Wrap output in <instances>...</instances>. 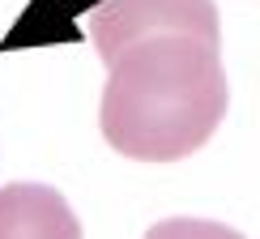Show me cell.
I'll return each instance as SVG.
<instances>
[{
    "instance_id": "1",
    "label": "cell",
    "mask_w": 260,
    "mask_h": 239,
    "mask_svg": "<svg viewBox=\"0 0 260 239\" xmlns=\"http://www.w3.org/2000/svg\"><path fill=\"white\" fill-rule=\"evenodd\" d=\"M226 73L213 43L145 35L107 64L99 128L107 145L137 162H179L218 133Z\"/></svg>"
},
{
    "instance_id": "2",
    "label": "cell",
    "mask_w": 260,
    "mask_h": 239,
    "mask_svg": "<svg viewBox=\"0 0 260 239\" xmlns=\"http://www.w3.org/2000/svg\"><path fill=\"white\" fill-rule=\"evenodd\" d=\"M145 35H192L222 47V26L213 0H99L90 13V43L103 64H111L128 43Z\"/></svg>"
},
{
    "instance_id": "3",
    "label": "cell",
    "mask_w": 260,
    "mask_h": 239,
    "mask_svg": "<svg viewBox=\"0 0 260 239\" xmlns=\"http://www.w3.org/2000/svg\"><path fill=\"white\" fill-rule=\"evenodd\" d=\"M0 239H81V222L73 205L47 184H5Z\"/></svg>"
},
{
    "instance_id": "4",
    "label": "cell",
    "mask_w": 260,
    "mask_h": 239,
    "mask_svg": "<svg viewBox=\"0 0 260 239\" xmlns=\"http://www.w3.org/2000/svg\"><path fill=\"white\" fill-rule=\"evenodd\" d=\"M145 239H243L235 226L226 222H205V218H167L149 226Z\"/></svg>"
}]
</instances>
